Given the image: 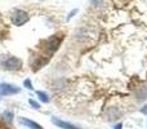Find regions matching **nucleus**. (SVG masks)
<instances>
[{
	"instance_id": "nucleus-1",
	"label": "nucleus",
	"mask_w": 147,
	"mask_h": 129,
	"mask_svg": "<svg viewBox=\"0 0 147 129\" xmlns=\"http://www.w3.org/2000/svg\"><path fill=\"white\" fill-rule=\"evenodd\" d=\"M23 62L21 58L9 54H1L0 56V67L5 71H20L22 70Z\"/></svg>"
},
{
	"instance_id": "nucleus-2",
	"label": "nucleus",
	"mask_w": 147,
	"mask_h": 129,
	"mask_svg": "<svg viewBox=\"0 0 147 129\" xmlns=\"http://www.w3.org/2000/svg\"><path fill=\"white\" fill-rule=\"evenodd\" d=\"M62 41H63V34H54L51 38L45 39L43 41V52L47 56H51L54 52L58 51V48L61 47Z\"/></svg>"
},
{
	"instance_id": "nucleus-3",
	"label": "nucleus",
	"mask_w": 147,
	"mask_h": 129,
	"mask_svg": "<svg viewBox=\"0 0 147 129\" xmlns=\"http://www.w3.org/2000/svg\"><path fill=\"white\" fill-rule=\"evenodd\" d=\"M28 13L27 12H25V10H22V9H16V10H13V13H12V16H10V20H12V23L14 26H23L26 22L28 21Z\"/></svg>"
},
{
	"instance_id": "nucleus-4",
	"label": "nucleus",
	"mask_w": 147,
	"mask_h": 129,
	"mask_svg": "<svg viewBox=\"0 0 147 129\" xmlns=\"http://www.w3.org/2000/svg\"><path fill=\"white\" fill-rule=\"evenodd\" d=\"M21 93V88L10 83H1L0 84V97L5 96H14Z\"/></svg>"
},
{
	"instance_id": "nucleus-5",
	"label": "nucleus",
	"mask_w": 147,
	"mask_h": 129,
	"mask_svg": "<svg viewBox=\"0 0 147 129\" xmlns=\"http://www.w3.org/2000/svg\"><path fill=\"white\" fill-rule=\"evenodd\" d=\"M49 58H51V57L47 56V54H40V56L31 57V59H30V66L32 67L34 71H38V70H40L43 66H45L47 63H48Z\"/></svg>"
},
{
	"instance_id": "nucleus-6",
	"label": "nucleus",
	"mask_w": 147,
	"mask_h": 129,
	"mask_svg": "<svg viewBox=\"0 0 147 129\" xmlns=\"http://www.w3.org/2000/svg\"><path fill=\"white\" fill-rule=\"evenodd\" d=\"M52 123H53L56 127L61 128V129H80L78 125L72 124V123L65 122V120L59 119V118H52Z\"/></svg>"
},
{
	"instance_id": "nucleus-7",
	"label": "nucleus",
	"mask_w": 147,
	"mask_h": 129,
	"mask_svg": "<svg viewBox=\"0 0 147 129\" xmlns=\"http://www.w3.org/2000/svg\"><path fill=\"white\" fill-rule=\"evenodd\" d=\"M18 122H20V124L25 125V127H27L30 129H44L39 123L34 122L31 119H27V118H18Z\"/></svg>"
},
{
	"instance_id": "nucleus-8",
	"label": "nucleus",
	"mask_w": 147,
	"mask_h": 129,
	"mask_svg": "<svg viewBox=\"0 0 147 129\" xmlns=\"http://www.w3.org/2000/svg\"><path fill=\"white\" fill-rule=\"evenodd\" d=\"M120 111L117 109H109L106 111V118H107V120H109V122H112V120H117L119 119V116H120Z\"/></svg>"
},
{
	"instance_id": "nucleus-9",
	"label": "nucleus",
	"mask_w": 147,
	"mask_h": 129,
	"mask_svg": "<svg viewBox=\"0 0 147 129\" xmlns=\"http://www.w3.org/2000/svg\"><path fill=\"white\" fill-rule=\"evenodd\" d=\"M36 96L39 97V99H40L43 103H49V101H51V99H49V96L43 91H38L36 92Z\"/></svg>"
},
{
	"instance_id": "nucleus-10",
	"label": "nucleus",
	"mask_w": 147,
	"mask_h": 129,
	"mask_svg": "<svg viewBox=\"0 0 147 129\" xmlns=\"http://www.w3.org/2000/svg\"><path fill=\"white\" fill-rule=\"evenodd\" d=\"M3 118H4V120H7L8 123H12L13 119H14V114H13V111H10V110H5V111L3 112Z\"/></svg>"
},
{
	"instance_id": "nucleus-11",
	"label": "nucleus",
	"mask_w": 147,
	"mask_h": 129,
	"mask_svg": "<svg viewBox=\"0 0 147 129\" xmlns=\"http://www.w3.org/2000/svg\"><path fill=\"white\" fill-rule=\"evenodd\" d=\"M23 85H25L27 89H30V91H32V89H34L32 83H31V80H30V79H26V80L23 81Z\"/></svg>"
},
{
	"instance_id": "nucleus-12",
	"label": "nucleus",
	"mask_w": 147,
	"mask_h": 129,
	"mask_svg": "<svg viewBox=\"0 0 147 129\" xmlns=\"http://www.w3.org/2000/svg\"><path fill=\"white\" fill-rule=\"evenodd\" d=\"M28 103H30L31 106H32L34 109H36V110L40 109V103H39V102H36V101H34V99H30V101H28Z\"/></svg>"
},
{
	"instance_id": "nucleus-13",
	"label": "nucleus",
	"mask_w": 147,
	"mask_h": 129,
	"mask_svg": "<svg viewBox=\"0 0 147 129\" xmlns=\"http://www.w3.org/2000/svg\"><path fill=\"white\" fill-rule=\"evenodd\" d=\"M76 13H78V9H74L72 12L69 14V17H67V21H70V20H71V18L74 17V14H76Z\"/></svg>"
},
{
	"instance_id": "nucleus-14",
	"label": "nucleus",
	"mask_w": 147,
	"mask_h": 129,
	"mask_svg": "<svg viewBox=\"0 0 147 129\" xmlns=\"http://www.w3.org/2000/svg\"><path fill=\"white\" fill-rule=\"evenodd\" d=\"M142 111H143V112H147V106L143 107V110H142Z\"/></svg>"
}]
</instances>
